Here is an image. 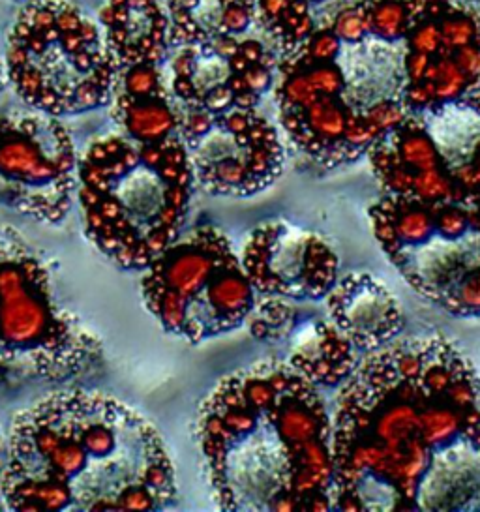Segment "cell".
Returning <instances> with one entry per match:
<instances>
[{
	"mask_svg": "<svg viewBox=\"0 0 480 512\" xmlns=\"http://www.w3.org/2000/svg\"><path fill=\"white\" fill-rule=\"evenodd\" d=\"M385 196L480 212V94L407 113L368 149Z\"/></svg>",
	"mask_w": 480,
	"mask_h": 512,
	"instance_id": "9",
	"label": "cell"
},
{
	"mask_svg": "<svg viewBox=\"0 0 480 512\" xmlns=\"http://www.w3.org/2000/svg\"><path fill=\"white\" fill-rule=\"evenodd\" d=\"M195 439L224 511H334L332 413L312 381L267 359L201 402Z\"/></svg>",
	"mask_w": 480,
	"mask_h": 512,
	"instance_id": "3",
	"label": "cell"
},
{
	"mask_svg": "<svg viewBox=\"0 0 480 512\" xmlns=\"http://www.w3.org/2000/svg\"><path fill=\"white\" fill-rule=\"evenodd\" d=\"M327 314L359 353L389 346L404 329V312L381 280L351 272L336 280L325 297Z\"/></svg>",
	"mask_w": 480,
	"mask_h": 512,
	"instance_id": "14",
	"label": "cell"
},
{
	"mask_svg": "<svg viewBox=\"0 0 480 512\" xmlns=\"http://www.w3.org/2000/svg\"><path fill=\"white\" fill-rule=\"evenodd\" d=\"M141 295L164 331L190 344L239 329L257 301L240 256L214 226L182 231L143 272Z\"/></svg>",
	"mask_w": 480,
	"mask_h": 512,
	"instance_id": "8",
	"label": "cell"
},
{
	"mask_svg": "<svg viewBox=\"0 0 480 512\" xmlns=\"http://www.w3.org/2000/svg\"><path fill=\"white\" fill-rule=\"evenodd\" d=\"M12 511H162L177 499L160 432L102 392L47 394L17 413L0 475Z\"/></svg>",
	"mask_w": 480,
	"mask_h": 512,
	"instance_id": "2",
	"label": "cell"
},
{
	"mask_svg": "<svg viewBox=\"0 0 480 512\" xmlns=\"http://www.w3.org/2000/svg\"><path fill=\"white\" fill-rule=\"evenodd\" d=\"M452 59L458 64V68L462 70L469 91L471 94L480 91V44L473 42L469 46L460 47L452 51Z\"/></svg>",
	"mask_w": 480,
	"mask_h": 512,
	"instance_id": "23",
	"label": "cell"
},
{
	"mask_svg": "<svg viewBox=\"0 0 480 512\" xmlns=\"http://www.w3.org/2000/svg\"><path fill=\"white\" fill-rule=\"evenodd\" d=\"M79 156L59 117L32 109L0 115V205L60 224L74 205Z\"/></svg>",
	"mask_w": 480,
	"mask_h": 512,
	"instance_id": "11",
	"label": "cell"
},
{
	"mask_svg": "<svg viewBox=\"0 0 480 512\" xmlns=\"http://www.w3.org/2000/svg\"><path fill=\"white\" fill-rule=\"evenodd\" d=\"M334 511H480V376L422 334L360 357L332 411Z\"/></svg>",
	"mask_w": 480,
	"mask_h": 512,
	"instance_id": "1",
	"label": "cell"
},
{
	"mask_svg": "<svg viewBox=\"0 0 480 512\" xmlns=\"http://www.w3.org/2000/svg\"><path fill=\"white\" fill-rule=\"evenodd\" d=\"M299 59L312 62H332L340 53V40L334 32L317 31L310 34V38L302 44Z\"/></svg>",
	"mask_w": 480,
	"mask_h": 512,
	"instance_id": "22",
	"label": "cell"
},
{
	"mask_svg": "<svg viewBox=\"0 0 480 512\" xmlns=\"http://www.w3.org/2000/svg\"><path fill=\"white\" fill-rule=\"evenodd\" d=\"M177 117L195 188L209 196H255L282 175V141L276 128L255 107L210 113L201 107L177 104Z\"/></svg>",
	"mask_w": 480,
	"mask_h": 512,
	"instance_id": "10",
	"label": "cell"
},
{
	"mask_svg": "<svg viewBox=\"0 0 480 512\" xmlns=\"http://www.w3.org/2000/svg\"><path fill=\"white\" fill-rule=\"evenodd\" d=\"M195 192L180 136L94 141L79 158L77 199L90 242L124 271H145L184 231Z\"/></svg>",
	"mask_w": 480,
	"mask_h": 512,
	"instance_id": "4",
	"label": "cell"
},
{
	"mask_svg": "<svg viewBox=\"0 0 480 512\" xmlns=\"http://www.w3.org/2000/svg\"><path fill=\"white\" fill-rule=\"evenodd\" d=\"M240 261L257 295L284 301H323L340 269L329 242L287 222L254 229L244 242Z\"/></svg>",
	"mask_w": 480,
	"mask_h": 512,
	"instance_id": "12",
	"label": "cell"
},
{
	"mask_svg": "<svg viewBox=\"0 0 480 512\" xmlns=\"http://www.w3.org/2000/svg\"><path fill=\"white\" fill-rule=\"evenodd\" d=\"M407 44H409V51L430 55V57L435 55L443 47L437 19L426 16L417 17L407 32Z\"/></svg>",
	"mask_w": 480,
	"mask_h": 512,
	"instance_id": "21",
	"label": "cell"
},
{
	"mask_svg": "<svg viewBox=\"0 0 480 512\" xmlns=\"http://www.w3.org/2000/svg\"><path fill=\"white\" fill-rule=\"evenodd\" d=\"M248 321L257 338H287V362L319 389L340 387L360 361L329 316H299L284 299L259 295Z\"/></svg>",
	"mask_w": 480,
	"mask_h": 512,
	"instance_id": "13",
	"label": "cell"
},
{
	"mask_svg": "<svg viewBox=\"0 0 480 512\" xmlns=\"http://www.w3.org/2000/svg\"><path fill=\"white\" fill-rule=\"evenodd\" d=\"M330 31L338 36L340 42L357 44L368 34V2H360L353 8H345L336 19Z\"/></svg>",
	"mask_w": 480,
	"mask_h": 512,
	"instance_id": "20",
	"label": "cell"
},
{
	"mask_svg": "<svg viewBox=\"0 0 480 512\" xmlns=\"http://www.w3.org/2000/svg\"><path fill=\"white\" fill-rule=\"evenodd\" d=\"M437 25L441 32L443 47L449 51L469 46L473 42L480 44V27L477 19L471 14H465L462 10L449 8L443 16L437 19Z\"/></svg>",
	"mask_w": 480,
	"mask_h": 512,
	"instance_id": "19",
	"label": "cell"
},
{
	"mask_svg": "<svg viewBox=\"0 0 480 512\" xmlns=\"http://www.w3.org/2000/svg\"><path fill=\"white\" fill-rule=\"evenodd\" d=\"M413 16L407 0H375L368 2V32L383 40L407 36Z\"/></svg>",
	"mask_w": 480,
	"mask_h": 512,
	"instance_id": "17",
	"label": "cell"
},
{
	"mask_svg": "<svg viewBox=\"0 0 480 512\" xmlns=\"http://www.w3.org/2000/svg\"><path fill=\"white\" fill-rule=\"evenodd\" d=\"M4 460H6V439L2 436V428H0V475H2Z\"/></svg>",
	"mask_w": 480,
	"mask_h": 512,
	"instance_id": "24",
	"label": "cell"
},
{
	"mask_svg": "<svg viewBox=\"0 0 480 512\" xmlns=\"http://www.w3.org/2000/svg\"><path fill=\"white\" fill-rule=\"evenodd\" d=\"M102 359L96 336L59 301L45 257L12 229L0 233V366L68 383Z\"/></svg>",
	"mask_w": 480,
	"mask_h": 512,
	"instance_id": "6",
	"label": "cell"
},
{
	"mask_svg": "<svg viewBox=\"0 0 480 512\" xmlns=\"http://www.w3.org/2000/svg\"><path fill=\"white\" fill-rule=\"evenodd\" d=\"M4 64L17 96L59 119L109 106L120 76L98 25L62 0L19 10Z\"/></svg>",
	"mask_w": 480,
	"mask_h": 512,
	"instance_id": "5",
	"label": "cell"
},
{
	"mask_svg": "<svg viewBox=\"0 0 480 512\" xmlns=\"http://www.w3.org/2000/svg\"><path fill=\"white\" fill-rule=\"evenodd\" d=\"M100 23L105 44L120 68L164 61L169 49V16L158 0H107Z\"/></svg>",
	"mask_w": 480,
	"mask_h": 512,
	"instance_id": "15",
	"label": "cell"
},
{
	"mask_svg": "<svg viewBox=\"0 0 480 512\" xmlns=\"http://www.w3.org/2000/svg\"><path fill=\"white\" fill-rule=\"evenodd\" d=\"M109 106L111 117L119 124L122 136L139 143H160L179 136L177 106L169 92L147 98H132L115 92Z\"/></svg>",
	"mask_w": 480,
	"mask_h": 512,
	"instance_id": "16",
	"label": "cell"
},
{
	"mask_svg": "<svg viewBox=\"0 0 480 512\" xmlns=\"http://www.w3.org/2000/svg\"><path fill=\"white\" fill-rule=\"evenodd\" d=\"M160 64H132L126 68H120L119 83L115 92L128 94L132 98H147V96H156L167 92L164 85V79L160 74Z\"/></svg>",
	"mask_w": 480,
	"mask_h": 512,
	"instance_id": "18",
	"label": "cell"
},
{
	"mask_svg": "<svg viewBox=\"0 0 480 512\" xmlns=\"http://www.w3.org/2000/svg\"><path fill=\"white\" fill-rule=\"evenodd\" d=\"M375 239L420 297L454 317H480V212L454 203L383 196Z\"/></svg>",
	"mask_w": 480,
	"mask_h": 512,
	"instance_id": "7",
	"label": "cell"
},
{
	"mask_svg": "<svg viewBox=\"0 0 480 512\" xmlns=\"http://www.w3.org/2000/svg\"><path fill=\"white\" fill-rule=\"evenodd\" d=\"M6 79H8V74H6V64H4V61L0 59V92H2L4 85H6Z\"/></svg>",
	"mask_w": 480,
	"mask_h": 512,
	"instance_id": "25",
	"label": "cell"
}]
</instances>
